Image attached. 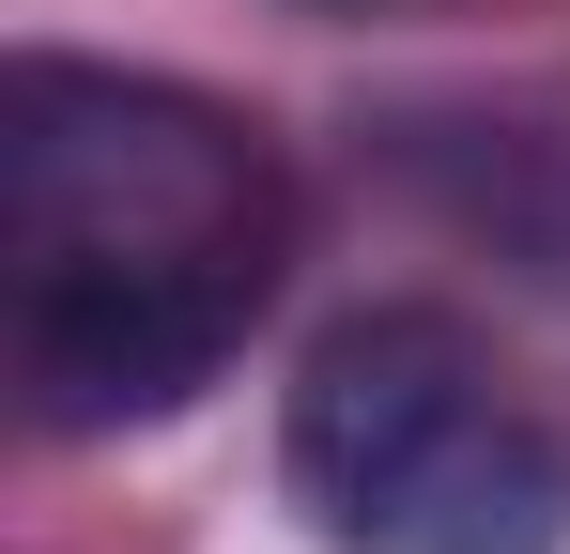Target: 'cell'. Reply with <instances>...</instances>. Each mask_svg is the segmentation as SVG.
Instances as JSON below:
<instances>
[{
	"label": "cell",
	"instance_id": "cell-1",
	"mask_svg": "<svg viewBox=\"0 0 570 554\" xmlns=\"http://www.w3.org/2000/svg\"><path fill=\"white\" fill-rule=\"evenodd\" d=\"M278 462L340 554H570V432L448 308L324 324Z\"/></svg>",
	"mask_w": 570,
	"mask_h": 554
},
{
	"label": "cell",
	"instance_id": "cell-2",
	"mask_svg": "<svg viewBox=\"0 0 570 554\" xmlns=\"http://www.w3.org/2000/svg\"><path fill=\"white\" fill-rule=\"evenodd\" d=\"M0 263H278V170L232 108L108 62L0 78Z\"/></svg>",
	"mask_w": 570,
	"mask_h": 554
},
{
	"label": "cell",
	"instance_id": "cell-3",
	"mask_svg": "<svg viewBox=\"0 0 570 554\" xmlns=\"http://www.w3.org/2000/svg\"><path fill=\"white\" fill-rule=\"evenodd\" d=\"M278 263H0V339L47 432H139L186 416L232 369V339L263 324Z\"/></svg>",
	"mask_w": 570,
	"mask_h": 554
}]
</instances>
